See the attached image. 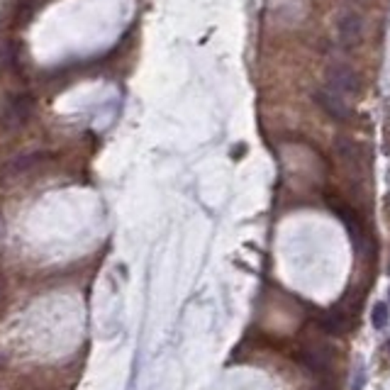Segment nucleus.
<instances>
[{
	"label": "nucleus",
	"mask_w": 390,
	"mask_h": 390,
	"mask_svg": "<svg viewBox=\"0 0 390 390\" xmlns=\"http://www.w3.org/2000/svg\"><path fill=\"white\" fill-rule=\"evenodd\" d=\"M34 112V100L29 95H15L0 100V130L15 132L27 125Z\"/></svg>",
	"instance_id": "obj_1"
},
{
	"label": "nucleus",
	"mask_w": 390,
	"mask_h": 390,
	"mask_svg": "<svg viewBox=\"0 0 390 390\" xmlns=\"http://www.w3.org/2000/svg\"><path fill=\"white\" fill-rule=\"evenodd\" d=\"M325 81L327 88L335 90L337 95H358V90H361L358 74L347 64H332L325 71Z\"/></svg>",
	"instance_id": "obj_2"
},
{
	"label": "nucleus",
	"mask_w": 390,
	"mask_h": 390,
	"mask_svg": "<svg viewBox=\"0 0 390 390\" xmlns=\"http://www.w3.org/2000/svg\"><path fill=\"white\" fill-rule=\"evenodd\" d=\"M337 32H339V42L347 49H354L363 42V20L356 13H344L337 25Z\"/></svg>",
	"instance_id": "obj_3"
},
{
	"label": "nucleus",
	"mask_w": 390,
	"mask_h": 390,
	"mask_svg": "<svg viewBox=\"0 0 390 390\" xmlns=\"http://www.w3.org/2000/svg\"><path fill=\"white\" fill-rule=\"evenodd\" d=\"M315 100H317V105L322 107V110L327 112L330 117H335V120H339V122H347L349 117H351V110H349V105L344 102V98L342 95H337L335 90H330V88H320L315 93Z\"/></svg>",
	"instance_id": "obj_4"
},
{
	"label": "nucleus",
	"mask_w": 390,
	"mask_h": 390,
	"mask_svg": "<svg viewBox=\"0 0 390 390\" xmlns=\"http://www.w3.org/2000/svg\"><path fill=\"white\" fill-rule=\"evenodd\" d=\"M330 205H332V208H335V213L344 220V224H347L349 234H351V239H354V246H356V251H358V254H363V249H366V232H363L361 220H358V217H356V213H354V210H349L347 205H342V203H332V200H330Z\"/></svg>",
	"instance_id": "obj_5"
},
{
	"label": "nucleus",
	"mask_w": 390,
	"mask_h": 390,
	"mask_svg": "<svg viewBox=\"0 0 390 390\" xmlns=\"http://www.w3.org/2000/svg\"><path fill=\"white\" fill-rule=\"evenodd\" d=\"M320 327L327 332V335L342 337V335H347V332L354 327L351 325V315H349V312L344 310L342 305H337V307H332L330 312H325V315H322Z\"/></svg>",
	"instance_id": "obj_6"
},
{
	"label": "nucleus",
	"mask_w": 390,
	"mask_h": 390,
	"mask_svg": "<svg viewBox=\"0 0 390 390\" xmlns=\"http://www.w3.org/2000/svg\"><path fill=\"white\" fill-rule=\"evenodd\" d=\"M302 361H305V366H310L312 371H327L332 358H330V351H327L320 342H310L302 349Z\"/></svg>",
	"instance_id": "obj_7"
},
{
	"label": "nucleus",
	"mask_w": 390,
	"mask_h": 390,
	"mask_svg": "<svg viewBox=\"0 0 390 390\" xmlns=\"http://www.w3.org/2000/svg\"><path fill=\"white\" fill-rule=\"evenodd\" d=\"M337 152H339V156H342V161H344V166L349 168V171H354V173H358L361 171V149L356 147V142H351V140H337Z\"/></svg>",
	"instance_id": "obj_8"
},
{
	"label": "nucleus",
	"mask_w": 390,
	"mask_h": 390,
	"mask_svg": "<svg viewBox=\"0 0 390 390\" xmlns=\"http://www.w3.org/2000/svg\"><path fill=\"white\" fill-rule=\"evenodd\" d=\"M47 159V154H25V156H18L13 159L10 163H5L3 168V176H20V173H27L29 168H34L39 161H44Z\"/></svg>",
	"instance_id": "obj_9"
},
{
	"label": "nucleus",
	"mask_w": 390,
	"mask_h": 390,
	"mask_svg": "<svg viewBox=\"0 0 390 390\" xmlns=\"http://www.w3.org/2000/svg\"><path fill=\"white\" fill-rule=\"evenodd\" d=\"M18 42L15 39H0V69L5 66H13L18 61Z\"/></svg>",
	"instance_id": "obj_10"
},
{
	"label": "nucleus",
	"mask_w": 390,
	"mask_h": 390,
	"mask_svg": "<svg viewBox=\"0 0 390 390\" xmlns=\"http://www.w3.org/2000/svg\"><path fill=\"white\" fill-rule=\"evenodd\" d=\"M388 322V307L386 305H376L373 307V325L381 330V327H386Z\"/></svg>",
	"instance_id": "obj_11"
},
{
	"label": "nucleus",
	"mask_w": 390,
	"mask_h": 390,
	"mask_svg": "<svg viewBox=\"0 0 390 390\" xmlns=\"http://www.w3.org/2000/svg\"><path fill=\"white\" fill-rule=\"evenodd\" d=\"M0 297H3V281H0Z\"/></svg>",
	"instance_id": "obj_12"
},
{
	"label": "nucleus",
	"mask_w": 390,
	"mask_h": 390,
	"mask_svg": "<svg viewBox=\"0 0 390 390\" xmlns=\"http://www.w3.org/2000/svg\"><path fill=\"white\" fill-rule=\"evenodd\" d=\"M388 351H390V342H388Z\"/></svg>",
	"instance_id": "obj_13"
},
{
	"label": "nucleus",
	"mask_w": 390,
	"mask_h": 390,
	"mask_svg": "<svg viewBox=\"0 0 390 390\" xmlns=\"http://www.w3.org/2000/svg\"><path fill=\"white\" fill-rule=\"evenodd\" d=\"M388 205H390V195H388Z\"/></svg>",
	"instance_id": "obj_14"
},
{
	"label": "nucleus",
	"mask_w": 390,
	"mask_h": 390,
	"mask_svg": "<svg viewBox=\"0 0 390 390\" xmlns=\"http://www.w3.org/2000/svg\"><path fill=\"white\" fill-rule=\"evenodd\" d=\"M0 227H3V222H0Z\"/></svg>",
	"instance_id": "obj_15"
},
{
	"label": "nucleus",
	"mask_w": 390,
	"mask_h": 390,
	"mask_svg": "<svg viewBox=\"0 0 390 390\" xmlns=\"http://www.w3.org/2000/svg\"><path fill=\"white\" fill-rule=\"evenodd\" d=\"M388 271H390V269H388Z\"/></svg>",
	"instance_id": "obj_16"
}]
</instances>
